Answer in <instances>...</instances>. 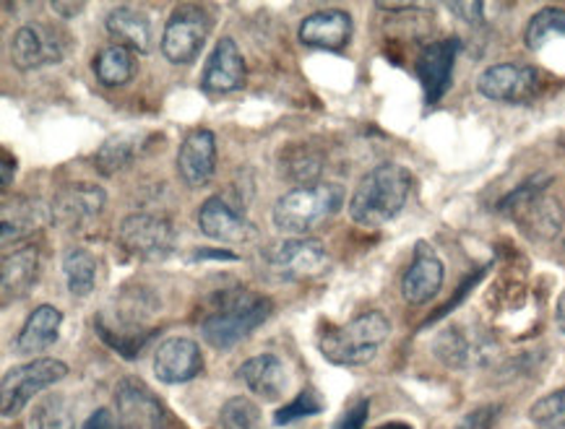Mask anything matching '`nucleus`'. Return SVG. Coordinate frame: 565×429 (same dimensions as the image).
<instances>
[{
    "mask_svg": "<svg viewBox=\"0 0 565 429\" xmlns=\"http://www.w3.org/2000/svg\"><path fill=\"white\" fill-rule=\"evenodd\" d=\"M136 159V141L130 136H115L107 138L103 147L94 154V170L105 178H113L122 170H128Z\"/></svg>",
    "mask_w": 565,
    "mask_h": 429,
    "instance_id": "32",
    "label": "nucleus"
},
{
    "mask_svg": "<svg viewBox=\"0 0 565 429\" xmlns=\"http://www.w3.org/2000/svg\"><path fill=\"white\" fill-rule=\"evenodd\" d=\"M297 37L306 47L318 50H342L352 40V17L347 11L326 9L302 19Z\"/></svg>",
    "mask_w": 565,
    "mask_h": 429,
    "instance_id": "22",
    "label": "nucleus"
},
{
    "mask_svg": "<svg viewBox=\"0 0 565 429\" xmlns=\"http://www.w3.org/2000/svg\"><path fill=\"white\" fill-rule=\"evenodd\" d=\"M375 429H412V425H407V421H383Z\"/></svg>",
    "mask_w": 565,
    "mask_h": 429,
    "instance_id": "44",
    "label": "nucleus"
},
{
    "mask_svg": "<svg viewBox=\"0 0 565 429\" xmlns=\"http://www.w3.org/2000/svg\"><path fill=\"white\" fill-rule=\"evenodd\" d=\"M274 302L253 289L235 287L214 294L201 320V336L216 352H230L245 339L253 336L271 318Z\"/></svg>",
    "mask_w": 565,
    "mask_h": 429,
    "instance_id": "1",
    "label": "nucleus"
},
{
    "mask_svg": "<svg viewBox=\"0 0 565 429\" xmlns=\"http://www.w3.org/2000/svg\"><path fill=\"white\" fill-rule=\"evenodd\" d=\"M105 26L115 45L139 55H147L151 50V24L141 11L130 9V6H118V9L107 13Z\"/></svg>",
    "mask_w": 565,
    "mask_h": 429,
    "instance_id": "26",
    "label": "nucleus"
},
{
    "mask_svg": "<svg viewBox=\"0 0 565 429\" xmlns=\"http://www.w3.org/2000/svg\"><path fill=\"white\" fill-rule=\"evenodd\" d=\"M216 429H260L258 406L245 396L230 398V401L222 406L220 419H216Z\"/></svg>",
    "mask_w": 565,
    "mask_h": 429,
    "instance_id": "34",
    "label": "nucleus"
},
{
    "mask_svg": "<svg viewBox=\"0 0 565 429\" xmlns=\"http://www.w3.org/2000/svg\"><path fill=\"white\" fill-rule=\"evenodd\" d=\"M61 323L63 312L55 308V304H40L34 312H29V318L21 325L17 341H13V348L19 354H38L45 352L61 336Z\"/></svg>",
    "mask_w": 565,
    "mask_h": 429,
    "instance_id": "25",
    "label": "nucleus"
},
{
    "mask_svg": "<svg viewBox=\"0 0 565 429\" xmlns=\"http://www.w3.org/2000/svg\"><path fill=\"white\" fill-rule=\"evenodd\" d=\"M65 377H68V365L53 356H34L32 362L6 369L0 380V411L6 419L19 417L34 396L53 388Z\"/></svg>",
    "mask_w": 565,
    "mask_h": 429,
    "instance_id": "7",
    "label": "nucleus"
},
{
    "mask_svg": "<svg viewBox=\"0 0 565 429\" xmlns=\"http://www.w3.org/2000/svg\"><path fill=\"white\" fill-rule=\"evenodd\" d=\"M40 276V253L38 247H19L9 253L0 266V289H3V308L11 302L24 300L32 292Z\"/></svg>",
    "mask_w": 565,
    "mask_h": 429,
    "instance_id": "24",
    "label": "nucleus"
},
{
    "mask_svg": "<svg viewBox=\"0 0 565 429\" xmlns=\"http://www.w3.org/2000/svg\"><path fill=\"white\" fill-rule=\"evenodd\" d=\"M279 170L297 187L318 185L321 183L318 178L323 172V159L318 151L306 147V143H292V147H287L279 154Z\"/></svg>",
    "mask_w": 565,
    "mask_h": 429,
    "instance_id": "28",
    "label": "nucleus"
},
{
    "mask_svg": "<svg viewBox=\"0 0 565 429\" xmlns=\"http://www.w3.org/2000/svg\"><path fill=\"white\" fill-rule=\"evenodd\" d=\"M446 9L451 11L454 17L467 21V24H480V21L484 19L482 13H484V9H488V6L477 3V0H467V3H448Z\"/></svg>",
    "mask_w": 565,
    "mask_h": 429,
    "instance_id": "38",
    "label": "nucleus"
},
{
    "mask_svg": "<svg viewBox=\"0 0 565 429\" xmlns=\"http://www.w3.org/2000/svg\"><path fill=\"white\" fill-rule=\"evenodd\" d=\"M32 425L34 429H74V401H71L68 396H61V393H47V396L34 406Z\"/></svg>",
    "mask_w": 565,
    "mask_h": 429,
    "instance_id": "33",
    "label": "nucleus"
},
{
    "mask_svg": "<svg viewBox=\"0 0 565 429\" xmlns=\"http://www.w3.org/2000/svg\"><path fill=\"white\" fill-rule=\"evenodd\" d=\"M563 258H565V243H563Z\"/></svg>",
    "mask_w": 565,
    "mask_h": 429,
    "instance_id": "45",
    "label": "nucleus"
},
{
    "mask_svg": "<svg viewBox=\"0 0 565 429\" xmlns=\"http://www.w3.org/2000/svg\"><path fill=\"white\" fill-rule=\"evenodd\" d=\"M555 325H557V331L565 336V289H563L561 300H557V304H555Z\"/></svg>",
    "mask_w": 565,
    "mask_h": 429,
    "instance_id": "43",
    "label": "nucleus"
},
{
    "mask_svg": "<svg viewBox=\"0 0 565 429\" xmlns=\"http://www.w3.org/2000/svg\"><path fill=\"white\" fill-rule=\"evenodd\" d=\"M115 409L122 429H170L172 417L154 390L139 377H122L115 385Z\"/></svg>",
    "mask_w": 565,
    "mask_h": 429,
    "instance_id": "13",
    "label": "nucleus"
},
{
    "mask_svg": "<svg viewBox=\"0 0 565 429\" xmlns=\"http://www.w3.org/2000/svg\"><path fill=\"white\" fill-rule=\"evenodd\" d=\"M323 406H326L323 398L318 396L313 388H306V390L297 393L292 401L285 404L277 414H274V425L287 427V425H295V421H300V419H310V417H316V414H321Z\"/></svg>",
    "mask_w": 565,
    "mask_h": 429,
    "instance_id": "35",
    "label": "nucleus"
},
{
    "mask_svg": "<svg viewBox=\"0 0 565 429\" xmlns=\"http://www.w3.org/2000/svg\"><path fill=\"white\" fill-rule=\"evenodd\" d=\"M446 279L444 260L438 258L436 247L425 239H419L415 245V256L412 264L402 276V297L409 304H425L440 292Z\"/></svg>",
    "mask_w": 565,
    "mask_h": 429,
    "instance_id": "19",
    "label": "nucleus"
},
{
    "mask_svg": "<svg viewBox=\"0 0 565 429\" xmlns=\"http://www.w3.org/2000/svg\"><path fill=\"white\" fill-rule=\"evenodd\" d=\"M542 89V74L524 63H498L484 68L477 78V92L490 101L503 105H526L537 99Z\"/></svg>",
    "mask_w": 565,
    "mask_h": 429,
    "instance_id": "12",
    "label": "nucleus"
},
{
    "mask_svg": "<svg viewBox=\"0 0 565 429\" xmlns=\"http://www.w3.org/2000/svg\"><path fill=\"white\" fill-rule=\"evenodd\" d=\"M97 258L86 247H68L63 253V274L65 283H68V292L74 297H89L94 292V283H97Z\"/></svg>",
    "mask_w": 565,
    "mask_h": 429,
    "instance_id": "30",
    "label": "nucleus"
},
{
    "mask_svg": "<svg viewBox=\"0 0 565 429\" xmlns=\"http://www.w3.org/2000/svg\"><path fill=\"white\" fill-rule=\"evenodd\" d=\"M461 40L446 37L430 42L415 63V74L425 92L427 105H438L454 84V65L459 57Z\"/></svg>",
    "mask_w": 565,
    "mask_h": 429,
    "instance_id": "16",
    "label": "nucleus"
},
{
    "mask_svg": "<svg viewBox=\"0 0 565 429\" xmlns=\"http://www.w3.org/2000/svg\"><path fill=\"white\" fill-rule=\"evenodd\" d=\"M433 354L451 369H482L498 356V341L472 325H448L433 341Z\"/></svg>",
    "mask_w": 565,
    "mask_h": 429,
    "instance_id": "10",
    "label": "nucleus"
},
{
    "mask_svg": "<svg viewBox=\"0 0 565 429\" xmlns=\"http://www.w3.org/2000/svg\"><path fill=\"white\" fill-rule=\"evenodd\" d=\"M82 429H122L120 419H115V414L110 409H97L89 414V419L84 421Z\"/></svg>",
    "mask_w": 565,
    "mask_h": 429,
    "instance_id": "39",
    "label": "nucleus"
},
{
    "mask_svg": "<svg viewBox=\"0 0 565 429\" xmlns=\"http://www.w3.org/2000/svg\"><path fill=\"white\" fill-rule=\"evenodd\" d=\"M344 187L339 183H318L308 187H292L274 203V227L285 235L308 237V232L334 219L344 206Z\"/></svg>",
    "mask_w": 565,
    "mask_h": 429,
    "instance_id": "6",
    "label": "nucleus"
},
{
    "mask_svg": "<svg viewBox=\"0 0 565 429\" xmlns=\"http://www.w3.org/2000/svg\"><path fill=\"white\" fill-rule=\"evenodd\" d=\"M245 388L256 393L264 401H281L289 388V375L285 360L277 354H258L250 356L248 362H243L237 369Z\"/></svg>",
    "mask_w": 565,
    "mask_h": 429,
    "instance_id": "23",
    "label": "nucleus"
},
{
    "mask_svg": "<svg viewBox=\"0 0 565 429\" xmlns=\"http://www.w3.org/2000/svg\"><path fill=\"white\" fill-rule=\"evenodd\" d=\"M529 419L540 429H565V388L547 393L532 404Z\"/></svg>",
    "mask_w": 565,
    "mask_h": 429,
    "instance_id": "36",
    "label": "nucleus"
},
{
    "mask_svg": "<svg viewBox=\"0 0 565 429\" xmlns=\"http://www.w3.org/2000/svg\"><path fill=\"white\" fill-rule=\"evenodd\" d=\"M50 11L57 13L61 19H76L84 11V3H63V0H53Z\"/></svg>",
    "mask_w": 565,
    "mask_h": 429,
    "instance_id": "41",
    "label": "nucleus"
},
{
    "mask_svg": "<svg viewBox=\"0 0 565 429\" xmlns=\"http://www.w3.org/2000/svg\"><path fill=\"white\" fill-rule=\"evenodd\" d=\"M107 193L99 185L92 183H76L63 187L50 203V219L55 227L65 232H76L89 227L92 222L99 219V214L105 211Z\"/></svg>",
    "mask_w": 565,
    "mask_h": 429,
    "instance_id": "15",
    "label": "nucleus"
},
{
    "mask_svg": "<svg viewBox=\"0 0 565 429\" xmlns=\"http://www.w3.org/2000/svg\"><path fill=\"white\" fill-rule=\"evenodd\" d=\"M412 172L402 164H379L354 187L350 203V216L360 227H383L394 222L407 206L412 193Z\"/></svg>",
    "mask_w": 565,
    "mask_h": 429,
    "instance_id": "3",
    "label": "nucleus"
},
{
    "mask_svg": "<svg viewBox=\"0 0 565 429\" xmlns=\"http://www.w3.org/2000/svg\"><path fill=\"white\" fill-rule=\"evenodd\" d=\"M550 174H534L498 203V214L511 216L521 232L537 243H550L561 235L565 219L561 201L550 195Z\"/></svg>",
    "mask_w": 565,
    "mask_h": 429,
    "instance_id": "5",
    "label": "nucleus"
},
{
    "mask_svg": "<svg viewBox=\"0 0 565 429\" xmlns=\"http://www.w3.org/2000/svg\"><path fill=\"white\" fill-rule=\"evenodd\" d=\"M498 406H484L480 411H472L467 419L461 421L459 429H488L492 421H495Z\"/></svg>",
    "mask_w": 565,
    "mask_h": 429,
    "instance_id": "40",
    "label": "nucleus"
},
{
    "mask_svg": "<svg viewBox=\"0 0 565 429\" xmlns=\"http://www.w3.org/2000/svg\"><path fill=\"white\" fill-rule=\"evenodd\" d=\"M391 336V320L381 310H367L344 325H329L321 333L318 348L323 360L337 367H362L379 356Z\"/></svg>",
    "mask_w": 565,
    "mask_h": 429,
    "instance_id": "4",
    "label": "nucleus"
},
{
    "mask_svg": "<svg viewBox=\"0 0 565 429\" xmlns=\"http://www.w3.org/2000/svg\"><path fill=\"white\" fill-rule=\"evenodd\" d=\"M118 243L130 258L143 264H162L175 253L178 232L168 216L136 211L120 222Z\"/></svg>",
    "mask_w": 565,
    "mask_h": 429,
    "instance_id": "8",
    "label": "nucleus"
},
{
    "mask_svg": "<svg viewBox=\"0 0 565 429\" xmlns=\"http://www.w3.org/2000/svg\"><path fill=\"white\" fill-rule=\"evenodd\" d=\"M331 258L321 239L289 237L269 247L264 256L266 274L279 281H302L321 276L329 268Z\"/></svg>",
    "mask_w": 565,
    "mask_h": 429,
    "instance_id": "9",
    "label": "nucleus"
},
{
    "mask_svg": "<svg viewBox=\"0 0 565 429\" xmlns=\"http://www.w3.org/2000/svg\"><path fill=\"white\" fill-rule=\"evenodd\" d=\"M367 414H371V401H367V398H354V401L344 409L342 417L337 419L334 429H362L367 421Z\"/></svg>",
    "mask_w": 565,
    "mask_h": 429,
    "instance_id": "37",
    "label": "nucleus"
},
{
    "mask_svg": "<svg viewBox=\"0 0 565 429\" xmlns=\"http://www.w3.org/2000/svg\"><path fill=\"white\" fill-rule=\"evenodd\" d=\"M0 170H3V191H9L13 183V174H17V159H11L9 151H3V164H0Z\"/></svg>",
    "mask_w": 565,
    "mask_h": 429,
    "instance_id": "42",
    "label": "nucleus"
},
{
    "mask_svg": "<svg viewBox=\"0 0 565 429\" xmlns=\"http://www.w3.org/2000/svg\"><path fill=\"white\" fill-rule=\"evenodd\" d=\"M157 310L159 302L147 289H134V292H122L115 300V308L99 310L94 315V329L122 360H139L149 341L157 336V329L149 323Z\"/></svg>",
    "mask_w": 565,
    "mask_h": 429,
    "instance_id": "2",
    "label": "nucleus"
},
{
    "mask_svg": "<svg viewBox=\"0 0 565 429\" xmlns=\"http://www.w3.org/2000/svg\"><path fill=\"white\" fill-rule=\"evenodd\" d=\"M195 222L209 239L224 245H245L258 235L256 224L241 208V201H230L227 195H212L201 203Z\"/></svg>",
    "mask_w": 565,
    "mask_h": 429,
    "instance_id": "14",
    "label": "nucleus"
},
{
    "mask_svg": "<svg viewBox=\"0 0 565 429\" xmlns=\"http://www.w3.org/2000/svg\"><path fill=\"white\" fill-rule=\"evenodd\" d=\"M65 55L63 40L45 24H24L11 40V63L19 71H40L57 65Z\"/></svg>",
    "mask_w": 565,
    "mask_h": 429,
    "instance_id": "17",
    "label": "nucleus"
},
{
    "mask_svg": "<svg viewBox=\"0 0 565 429\" xmlns=\"http://www.w3.org/2000/svg\"><path fill=\"white\" fill-rule=\"evenodd\" d=\"M204 373V354L193 339H164L154 352V375L164 385L191 383Z\"/></svg>",
    "mask_w": 565,
    "mask_h": 429,
    "instance_id": "18",
    "label": "nucleus"
},
{
    "mask_svg": "<svg viewBox=\"0 0 565 429\" xmlns=\"http://www.w3.org/2000/svg\"><path fill=\"white\" fill-rule=\"evenodd\" d=\"M92 71L97 82L107 89H118V86H126L136 76V57L126 47L107 45L94 55Z\"/></svg>",
    "mask_w": 565,
    "mask_h": 429,
    "instance_id": "29",
    "label": "nucleus"
},
{
    "mask_svg": "<svg viewBox=\"0 0 565 429\" xmlns=\"http://www.w3.org/2000/svg\"><path fill=\"white\" fill-rule=\"evenodd\" d=\"M209 32H212V19L206 17L204 9L199 6H178L170 13L168 24L162 32V47L164 61L170 65H191L199 61L201 50H204Z\"/></svg>",
    "mask_w": 565,
    "mask_h": 429,
    "instance_id": "11",
    "label": "nucleus"
},
{
    "mask_svg": "<svg viewBox=\"0 0 565 429\" xmlns=\"http://www.w3.org/2000/svg\"><path fill=\"white\" fill-rule=\"evenodd\" d=\"M45 222V208L38 201L29 199H13L3 203V247L11 243H21V239L40 229V224Z\"/></svg>",
    "mask_w": 565,
    "mask_h": 429,
    "instance_id": "27",
    "label": "nucleus"
},
{
    "mask_svg": "<svg viewBox=\"0 0 565 429\" xmlns=\"http://www.w3.org/2000/svg\"><path fill=\"white\" fill-rule=\"evenodd\" d=\"M216 172V136L195 128L183 138L178 151V178L188 187H206Z\"/></svg>",
    "mask_w": 565,
    "mask_h": 429,
    "instance_id": "20",
    "label": "nucleus"
},
{
    "mask_svg": "<svg viewBox=\"0 0 565 429\" xmlns=\"http://www.w3.org/2000/svg\"><path fill=\"white\" fill-rule=\"evenodd\" d=\"M563 34H565V11L555 9V6H547V9L537 11L532 19H529V24L524 29V45L532 50V53H537V50L545 47L550 40L563 37Z\"/></svg>",
    "mask_w": 565,
    "mask_h": 429,
    "instance_id": "31",
    "label": "nucleus"
},
{
    "mask_svg": "<svg viewBox=\"0 0 565 429\" xmlns=\"http://www.w3.org/2000/svg\"><path fill=\"white\" fill-rule=\"evenodd\" d=\"M245 78H248V68H245L241 47L232 37H222L204 65L201 89L209 94H230L243 89Z\"/></svg>",
    "mask_w": 565,
    "mask_h": 429,
    "instance_id": "21",
    "label": "nucleus"
}]
</instances>
